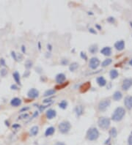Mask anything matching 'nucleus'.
I'll return each mask as SVG.
<instances>
[{
    "mask_svg": "<svg viewBox=\"0 0 132 145\" xmlns=\"http://www.w3.org/2000/svg\"><path fill=\"white\" fill-rule=\"evenodd\" d=\"M125 114V111L123 107L117 108L111 116V120L115 122L120 121Z\"/></svg>",
    "mask_w": 132,
    "mask_h": 145,
    "instance_id": "nucleus-1",
    "label": "nucleus"
},
{
    "mask_svg": "<svg viewBox=\"0 0 132 145\" xmlns=\"http://www.w3.org/2000/svg\"><path fill=\"white\" fill-rule=\"evenodd\" d=\"M99 137V132L95 128H90L87 132V138L89 141H95Z\"/></svg>",
    "mask_w": 132,
    "mask_h": 145,
    "instance_id": "nucleus-2",
    "label": "nucleus"
},
{
    "mask_svg": "<svg viewBox=\"0 0 132 145\" xmlns=\"http://www.w3.org/2000/svg\"><path fill=\"white\" fill-rule=\"evenodd\" d=\"M110 120L107 117H100L98 121V125L99 128L103 130H107L110 126Z\"/></svg>",
    "mask_w": 132,
    "mask_h": 145,
    "instance_id": "nucleus-3",
    "label": "nucleus"
},
{
    "mask_svg": "<svg viewBox=\"0 0 132 145\" xmlns=\"http://www.w3.org/2000/svg\"><path fill=\"white\" fill-rule=\"evenodd\" d=\"M58 128L62 133H68L70 130L71 125L68 121H63L59 123Z\"/></svg>",
    "mask_w": 132,
    "mask_h": 145,
    "instance_id": "nucleus-4",
    "label": "nucleus"
},
{
    "mask_svg": "<svg viewBox=\"0 0 132 145\" xmlns=\"http://www.w3.org/2000/svg\"><path fill=\"white\" fill-rule=\"evenodd\" d=\"M111 104V101L109 99H106V100L101 101L98 104V110L101 111H104Z\"/></svg>",
    "mask_w": 132,
    "mask_h": 145,
    "instance_id": "nucleus-5",
    "label": "nucleus"
},
{
    "mask_svg": "<svg viewBox=\"0 0 132 145\" xmlns=\"http://www.w3.org/2000/svg\"><path fill=\"white\" fill-rule=\"evenodd\" d=\"M100 64V60L97 57H92L90 59L89 62V67L92 70H95L98 68V67Z\"/></svg>",
    "mask_w": 132,
    "mask_h": 145,
    "instance_id": "nucleus-6",
    "label": "nucleus"
},
{
    "mask_svg": "<svg viewBox=\"0 0 132 145\" xmlns=\"http://www.w3.org/2000/svg\"><path fill=\"white\" fill-rule=\"evenodd\" d=\"M132 87V78H125L123 80L122 84V89L124 91H127Z\"/></svg>",
    "mask_w": 132,
    "mask_h": 145,
    "instance_id": "nucleus-7",
    "label": "nucleus"
},
{
    "mask_svg": "<svg viewBox=\"0 0 132 145\" xmlns=\"http://www.w3.org/2000/svg\"><path fill=\"white\" fill-rule=\"evenodd\" d=\"M27 95L29 98L35 99V98H36L39 96V92H38L37 89H36L35 88H32V89L29 90Z\"/></svg>",
    "mask_w": 132,
    "mask_h": 145,
    "instance_id": "nucleus-8",
    "label": "nucleus"
},
{
    "mask_svg": "<svg viewBox=\"0 0 132 145\" xmlns=\"http://www.w3.org/2000/svg\"><path fill=\"white\" fill-rule=\"evenodd\" d=\"M55 80L58 84H62L66 80V76L64 73H59L56 76Z\"/></svg>",
    "mask_w": 132,
    "mask_h": 145,
    "instance_id": "nucleus-9",
    "label": "nucleus"
},
{
    "mask_svg": "<svg viewBox=\"0 0 132 145\" xmlns=\"http://www.w3.org/2000/svg\"><path fill=\"white\" fill-rule=\"evenodd\" d=\"M125 106L128 109H132V96H127L124 100Z\"/></svg>",
    "mask_w": 132,
    "mask_h": 145,
    "instance_id": "nucleus-10",
    "label": "nucleus"
},
{
    "mask_svg": "<svg viewBox=\"0 0 132 145\" xmlns=\"http://www.w3.org/2000/svg\"><path fill=\"white\" fill-rule=\"evenodd\" d=\"M56 115H57L56 111L54 109H51L47 110V111H46V113H45V116L49 120H52L53 118H54L56 117Z\"/></svg>",
    "mask_w": 132,
    "mask_h": 145,
    "instance_id": "nucleus-11",
    "label": "nucleus"
},
{
    "mask_svg": "<svg viewBox=\"0 0 132 145\" xmlns=\"http://www.w3.org/2000/svg\"><path fill=\"white\" fill-rule=\"evenodd\" d=\"M21 104V100L18 97H14L10 101V105L13 107H18Z\"/></svg>",
    "mask_w": 132,
    "mask_h": 145,
    "instance_id": "nucleus-12",
    "label": "nucleus"
},
{
    "mask_svg": "<svg viewBox=\"0 0 132 145\" xmlns=\"http://www.w3.org/2000/svg\"><path fill=\"white\" fill-rule=\"evenodd\" d=\"M115 48L117 51H123L125 48V42L123 40L117 41L115 43Z\"/></svg>",
    "mask_w": 132,
    "mask_h": 145,
    "instance_id": "nucleus-13",
    "label": "nucleus"
},
{
    "mask_svg": "<svg viewBox=\"0 0 132 145\" xmlns=\"http://www.w3.org/2000/svg\"><path fill=\"white\" fill-rule=\"evenodd\" d=\"M91 87V84H90V82L87 81V82H86V83H84L83 84L81 85V87H80V91L81 92H87Z\"/></svg>",
    "mask_w": 132,
    "mask_h": 145,
    "instance_id": "nucleus-14",
    "label": "nucleus"
},
{
    "mask_svg": "<svg viewBox=\"0 0 132 145\" xmlns=\"http://www.w3.org/2000/svg\"><path fill=\"white\" fill-rule=\"evenodd\" d=\"M101 53L104 56H109L111 54V48L110 47H109V46H107V47H104L101 49Z\"/></svg>",
    "mask_w": 132,
    "mask_h": 145,
    "instance_id": "nucleus-15",
    "label": "nucleus"
},
{
    "mask_svg": "<svg viewBox=\"0 0 132 145\" xmlns=\"http://www.w3.org/2000/svg\"><path fill=\"white\" fill-rule=\"evenodd\" d=\"M12 77H13V78H14V80H15V81L17 84L21 85V77H20V74H19V72L18 71H15L14 72H13Z\"/></svg>",
    "mask_w": 132,
    "mask_h": 145,
    "instance_id": "nucleus-16",
    "label": "nucleus"
},
{
    "mask_svg": "<svg viewBox=\"0 0 132 145\" xmlns=\"http://www.w3.org/2000/svg\"><path fill=\"white\" fill-rule=\"evenodd\" d=\"M96 81L100 87H104V86H106V84H107V81H106V79L103 76L98 77L96 78Z\"/></svg>",
    "mask_w": 132,
    "mask_h": 145,
    "instance_id": "nucleus-17",
    "label": "nucleus"
},
{
    "mask_svg": "<svg viewBox=\"0 0 132 145\" xmlns=\"http://www.w3.org/2000/svg\"><path fill=\"white\" fill-rule=\"evenodd\" d=\"M75 112L78 117L82 116L84 113V108H83L82 105H77V106L75 108Z\"/></svg>",
    "mask_w": 132,
    "mask_h": 145,
    "instance_id": "nucleus-18",
    "label": "nucleus"
},
{
    "mask_svg": "<svg viewBox=\"0 0 132 145\" xmlns=\"http://www.w3.org/2000/svg\"><path fill=\"white\" fill-rule=\"evenodd\" d=\"M55 132V128L54 127H49L46 129L45 132V136H52L53 134Z\"/></svg>",
    "mask_w": 132,
    "mask_h": 145,
    "instance_id": "nucleus-19",
    "label": "nucleus"
},
{
    "mask_svg": "<svg viewBox=\"0 0 132 145\" xmlns=\"http://www.w3.org/2000/svg\"><path fill=\"white\" fill-rule=\"evenodd\" d=\"M98 45H95V44H93L90 46L89 48V51L92 54H95L98 52Z\"/></svg>",
    "mask_w": 132,
    "mask_h": 145,
    "instance_id": "nucleus-20",
    "label": "nucleus"
},
{
    "mask_svg": "<svg viewBox=\"0 0 132 145\" xmlns=\"http://www.w3.org/2000/svg\"><path fill=\"white\" fill-rule=\"evenodd\" d=\"M122 97H123V95L120 91H116L113 95V99L116 101H120L122 98Z\"/></svg>",
    "mask_w": 132,
    "mask_h": 145,
    "instance_id": "nucleus-21",
    "label": "nucleus"
},
{
    "mask_svg": "<svg viewBox=\"0 0 132 145\" xmlns=\"http://www.w3.org/2000/svg\"><path fill=\"white\" fill-rule=\"evenodd\" d=\"M39 131V128L37 126H33L31 129H30V135L32 136H35Z\"/></svg>",
    "mask_w": 132,
    "mask_h": 145,
    "instance_id": "nucleus-22",
    "label": "nucleus"
},
{
    "mask_svg": "<svg viewBox=\"0 0 132 145\" xmlns=\"http://www.w3.org/2000/svg\"><path fill=\"white\" fill-rule=\"evenodd\" d=\"M109 75H110V78L111 79H115L116 78L118 77L119 76V72L117 70H111L109 72Z\"/></svg>",
    "mask_w": 132,
    "mask_h": 145,
    "instance_id": "nucleus-23",
    "label": "nucleus"
},
{
    "mask_svg": "<svg viewBox=\"0 0 132 145\" xmlns=\"http://www.w3.org/2000/svg\"><path fill=\"white\" fill-rule=\"evenodd\" d=\"M78 68V64L77 62H73L72 64H70V67H69V70L71 72H74L75 70H76V69Z\"/></svg>",
    "mask_w": 132,
    "mask_h": 145,
    "instance_id": "nucleus-24",
    "label": "nucleus"
},
{
    "mask_svg": "<svg viewBox=\"0 0 132 145\" xmlns=\"http://www.w3.org/2000/svg\"><path fill=\"white\" fill-rule=\"evenodd\" d=\"M55 94V90L54 89H48V90H46L45 92V93H44V97H49V96H51L53 95H54Z\"/></svg>",
    "mask_w": 132,
    "mask_h": 145,
    "instance_id": "nucleus-25",
    "label": "nucleus"
},
{
    "mask_svg": "<svg viewBox=\"0 0 132 145\" xmlns=\"http://www.w3.org/2000/svg\"><path fill=\"white\" fill-rule=\"evenodd\" d=\"M67 106H68V102L65 100L62 101L59 103V107L61 108L62 109H65L66 108H67Z\"/></svg>",
    "mask_w": 132,
    "mask_h": 145,
    "instance_id": "nucleus-26",
    "label": "nucleus"
},
{
    "mask_svg": "<svg viewBox=\"0 0 132 145\" xmlns=\"http://www.w3.org/2000/svg\"><path fill=\"white\" fill-rule=\"evenodd\" d=\"M109 134L111 137H113V138H116L117 136V131L116 130L115 128H112L110 131H109Z\"/></svg>",
    "mask_w": 132,
    "mask_h": 145,
    "instance_id": "nucleus-27",
    "label": "nucleus"
},
{
    "mask_svg": "<svg viewBox=\"0 0 132 145\" xmlns=\"http://www.w3.org/2000/svg\"><path fill=\"white\" fill-rule=\"evenodd\" d=\"M112 60L111 59H105V60L102 62L101 65H102V67H107V66H109L111 63Z\"/></svg>",
    "mask_w": 132,
    "mask_h": 145,
    "instance_id": "nucleus-28",
    "label": "nucleus"
},
{
    "mask_svg": "<svg viewBox=\"0 0 132 145\" xmlns=\"http://www.w3.org/2000/svg\"><path fill=\"white\" fill-rule=\"evenodd\" d=\"M32 64H33L31 60H29V59H28V60H26V61L25 62L24 66H25V68H26V69H29V68H31L32 67Z\"/></svg>",
    "mask_w": 132,
    "mask_h": 145,
    "instance_id": "nucleus-29",
    "label": "nucleus"
},
{
    "mask_svg": "<svg viewBox=\"0 0 132 145\" xmlns=\"http://www.w3.org/2000/svg\"><path fill=\"white\" fill-rule=\"evenodd\" d=\"M68 84H69V82H68V81H67L66 83H63V84H62L57 85L56 87H55V88H56L57 89H62L65 88V87H66V86H68Z\"/></svg>",
    "mask_w": 132,
    "mask_h": 145,
    "instance_id": "nucleus-30",
    "label": "nucleus"
},
{
    "mask_svg": "<svg viewBox=\"0 0 132 145\" xmlns=\"http://www.w3.org/2000/svg\"><path fill=\"white\" fill-rule=\"evenodd\" d=\"M7 74H8V70L7 69L3 68L0 70V76H1L2 77H5L7 76Z\"/></svg>",
    "mask_w": 132,
    "mask_h": 145,
    "instance_id": "nucleus-31",
    "label": "nucleus"
},
{
    "mask_svg": "<svg viewBox=\"0 0 132 145\" xmlns=\"http://www.w3.org/2000/svg\"><path fill=\"white\" fill-rule=\"evenodd\" d=\"M29 117V114H22L20 116H18V120H24V119H26Z\"/></svg>",
    "mask_w": 132,
    "mask_h": 145,
    "instance_id": "nucleus-32",
    "label": "nucleus"
},
{
    "mask_svg": "<svg viewBox=\"0 0 132 145\" xmlns=\"http://www.w3.org/2000/svg\"><path fill=\"white\" fill-rule=\"evenodd\" d=\"M11 56H12V58L14 59V60L16 61V62H18V56L16 55V52L15 51H11Z\"/></svg>",
    "mask_w": 132,
    "mask_h": 145,
    "instance_id": "nucleus-33",
    "label": "nucleus"
},
{
    "mask_svg": "<svg viewBox=\"0 0 132 145\" xmlns=\"http://www.w3.org/2000/svg\"><path fill=\"white\" fill-rule=\"evenodd\" d=\"M68 59H62V60H61V62H60V63H61V64L62 65H67L68 64Z\"/></svg>",
    "mask_w": 132,
    "mask_h": 145,
    "instance_id": "nucleus-34",
    "label": "nucleus"
},
{
    "mask_svg": "<svg viewBox=\"0 0 132 145\" xmlns=\"http://www.w3.org/2000/svg\"><path fill=\"white\" fill-rule=\"evenodd\" d=\"M2 66H4V67H5V66H6L5 60H4L3 58L0 59V67H2Z\"/></svg>",
    "mask_w": 132,
    "mask_h": 145,
    "instance_id": "nucleus-35",
    "label": "nucleus"
},
{
    "mask_svg": "<svg viewBox=\"0 0 132 145\" xmlns=\"http://www.w3.org/2000/svg\"><path fill=\"white\" fill-rule=\"evenodd\" d=\"M107 21L111 23V24H114L115 22V19L114 17H109V18H107Z\"/></svg>",
    "mask_w": 132,
    "mask_h": 145,
    "instance_id": "nucleus-36",
    "label": "nucleus"
},
{
    "mask_svg": "<svg viewBox=\"0 0 132 145\" xmlns=\"http://www.w3.org/2000/svg\"><path fill=\"white\" fill-rule=\"evenodd\" d=\"M80 56H81V57L82 58V59H84V60H86L87 61V55H86V54L84 52H81V54H80Z\"/></svg>",
    "mask_w": 132,
    "mask_h": 145,
    "instance_id": "nucleus-37",
    "label": "nucleus"
},
{
    "mask_svg": "<svg viewBox=\"0 0 132 145\" xmlns=\"http://www.w3.org/2000/svg\"><path fill=\"white\" fill-rule=\"evenodd\" d=\"M128 145H132V132L131 133V134H130V136L128 137Z\"/></svg>",
    "mask_w": 132,
    "mask_h": 145,
    "instance_id": "nucleus-38",
    "label": "nucleus"
},
{
    "mask_svg": "<svg viewBox=\"0 0 132 145\" xmlns=\"http://www.w3.org/2000/svg\"><path fill=\"white\" fill-rule=\"evenodd\" d=\"M10 88H11V89H12V90H18V86L16 85V84H12L11 87H10Z\"/></svg>",
    "mask_w": 132,
    "mask_h": 145,
    "instance_id": "nucleus-39",
    "label": "nucleus"
},
{
    "mask_svg": "<svg viewBox=\"0 0 132 145\" xmlns=\"http://www.w3.org/2000/svg\"><path fill=\"white\" fill-rule=\"evenodd\" d=\"M48 105H41V106H39V110L40 111H43L45 108H47Z\"/></svg>",
    "mask_w": 132,
    "mask_h": 145,
    "instance_id": "nucleus-40",
    "label": "nucleus"
},
{
    "mask_svg": "<svg viewBox=\"0 0 132 145\" xmlns=\"http://www.w3.org/2000/svg\"><path fill=\"white\" fill-rule=\"evenodd\" d=\"M89 32H90V33H92V34H94V35H96V34H97L96 31H95L93 28H90V29H89Z\"/></svg>",
    "mask_w": 132,
    "mask_h": 145,
    "instance_id": "nucleus-41",
    "label": "nucleus"
},
{
    "mask_svg": "<svg viewBox=\"0 0 132 145\" xmlns=\"http://www.w3.org/2000/svg\"><path fill=\"white\" fill-rule=\"evenodd\" d=\"M12 128H14V129H16V128H19L20 127H21V125H20L19 124H14V125H12Z\"/></svg>",
    "mask_w": 132,
    "mask_h": 145,
    "instance_id": "nucleus-42",
    "label": "nucleus"
},
{
    "mask_svg": "<svg viewBox=\"0 0 132 145\" xmlns=\"http://www.w3.org/2000/svg\"><path fill=\"white\" fill-rule=\"evenodd\" d=\"M29 109V107H24L20 110V112H24V111H27Z\"/></svg>",
    "mask_w": 132,
    "mask_h": 145,
    "instance_id": "nucleus-43",
    "label": "nucleus"
},
{
    "mask_svg": "<svg viewBox=\"0 0 132 145\" xmlns=\"http://www.w3.org/2000/svg\"><path fill=\"white\" fill-rule=\"evenodd\" d=\"M30 74V72L29 71H26V72H24V77H28Z\"/></svg>",
    "mask_w": 132,
    "mask_h": 145,
    "instance_id": "nucleus-44",
    "label": "nucleus"
},
{
    "mask_svg": "<svg viewBox=\"0 0 132 145\" xmlns=\"http://www.w3.org/2000/svg\"><path fill=\"white\" fill-rule=\"evenodd\" d=\"M51 101H52L51 99L49 98V99H45V100H44V101H43V103H51Z\"/></svg>",
    "mask_w": 132,
    "mask_h": 145,
    "instance_id": "nucleus-45",
    "label": "nucleus"
},
{
    "mask_svg": "<svg viewBox=\"0 0 132 145\" xmlns=\"http://www.w3.org/2000/svg\"><path fill=\"white\" fill-rule=\"evenodd\" d=\"M47 48L49 51H51L52 50V46L51 44H47Z\"/></svg>",
    "mask_w": 132,
    "mask_h": 145,
    "instance_id": "nucleus-46",
    "label": "nucleus"
},
{
    "mask_svg": "<svg viewBox=\"0 0 132 145\" xmlns=\"http://www.w3.org/2000/svg\"><path fill=\"white\" fill-rule=\"evenodd\" d=\"M21 51H22V52L24 53V54H25V53H26V47H25L24 45L21 46Z\"/></svg>",
    "mask_w": 132,
    "mask_h": 145,
    "instance_id": "nucleus-47",
    "label": "nucleus"
},
{
    "mask_svg": "<svg viewBox=\"0 0 132 145\" xmlns=\"http://www.w3.org/2000/svg\"><path fill=\"white\" fill-rule=\"evenodd\" d=\"M38 116V111H35V113H34V115H33L32 118H35V117H37Z\"/></svg>",
    "mask_w": 132,
    "mask_h": 145,
    "instance_id": "nucleus-48",
    "label": "nucleus"
},
{
    "mask_svg": "<svg viewBox=\"0 0 132 145\" xmlns=\"http://www.w3.org/2000/svg\"><path fill=\"white\" fill-rule=\"evenodd\" d=\"M55 145H65L63 142H60V141H59V142H57Z\"/></svg>",
    "mask_w": 132,
    "mask_h": 145,
    "instance_id": "nucleus-49",
    "label": "nucleus"
},
{
    "mask_svg": "<svg viewBox=\"0 0 132 145\" xmlns=\"http://www.w3.org/2000/svg\"><path fill=\"white\" fill-rule=\"evenodd\" d=\"M5 125H6V126H8V127H9L10 126V122H9V121H8V120H5Z\"/></svg>",
    "mask_w": 132,
    "mask_h": 145,
    "instance_id": "nucleus-50",
    "label": "nucleus"
},
{
    "mask_svg": "<svg viewBox=\"0 0 132 145\" xmlns=\"http://www.w3.org/2000/svg\"><path fill=\"white\" fill-rule=\"evenodd\" d=\"M95 26H96V28H97V29H98V30H101V26H99V25L96 24V25H95Z\"/></svg>",
    "mask_w": 132,
    "mask_h": 145,
    "instance_id": "nucleus-51",
    "label": "nucleus"
},
{
    "mask_svg": "<svg viewBox=\"0 0 132 145\" xmlns=\"http://www.w3.org/2000/svg\"><path fill=\"white\" fill-rule=\"evenodd\" d=\"M109 141H110V138H109L106 141V142H105V144H108L109 142Z\"/></svg>",
    "mask_w": 132,
    "mask_h": 145,
    "instance_id": "nucleus-52",
    "label": "nucleus"
},
{
    "mask_svg": "<svg viewBox=\"0 0 132 145\" xmlns=\"http://www.w3.org/2000/svg\"><path fill=\"white\" fill-rule=\"evenodd\" d=\"M38 47H39V48H39V50H41V43H40V42L38 43Z\"/></svg>",
    "mask_w": 132,
    "mask_h": 145,
    "instance_id": "nucleus-53",
    "label": "nucleus"
},
{
    "mask_svg": "<svg viewBox=\"0 0 132 145\" xmlns=\"http://www.w3.org/2000/svg\"><path fill=\"white\" fill-rule=\"evenodd\" d=\"M129 64L132 66V59H131V60L129 61Z\"/></svg>",
    "mask_w": 132,
    "mask_h": 145,
    "instance_id": "nucleus-54",
    "label": "nucleus"
},
{
    "mask_svg": "<svg viewBox=\"0 0 132 145\" xmlns=\"http://www.w3.org/2000/svg\"><path fill=\"white\" fill-rule=\"evenodd\" d=\"M130 24H131V26H132V22H131V23H130Z\"/></svg>",
    "mask_w": 132,
    "mask_h": 145,
    "instance_id": "nucleus-55",
    "label": "nucleus"
},
{
    "mask_svg": "<svg viewBox=\"0 0 132 145\" xmlns=\"http://www.w3.org/2000/svg\"><path fill=\"white\" fill-rule=\"evenodd\" d=\"M109 145H111V144H109Z\"/></svg>",
    "mask_w": 132,
    "mask_h": 145,
    "instance_id": "nucleus-56",
    "label": "nucleus"
}]
</instances>
